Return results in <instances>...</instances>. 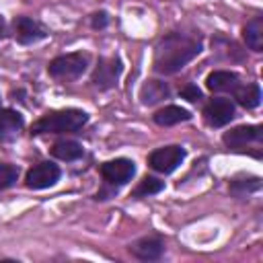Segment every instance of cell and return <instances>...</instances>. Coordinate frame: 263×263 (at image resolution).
Here are the masks:
<instances>
[{"instance_id": "19", "label": "cell", "mask_w": 263, "mask_h": 263, "mask_svg": "<svg viewBox=\"0 0 263 263\" xmlns=\"http://www.w3.org/2000/svg\"><path fill=\"white\" fill-rule=\"evenodd\" d=\"M162 189H164V183H162V181H158L156 177H144V179L136 185V189L132 191V195H134V197H148V195L160 193Z\"/></svg>"}, {"instance_id": "10", "label": "cell", "mask_w": 263, "mask_h": 263, "mask_svg": "<svg viewBox=\"0 0 263 263\" xmlns=\"http://www.w3.org/2000/svg\"><path fill=\"white\" fill-rule=\"evenodd\" d=\"M14 37L18 43H37L41 39L47 37V31L43 29V25H39L37 21L29 18V16H16L14 21Z\"/></svg>"}, {"instance_id": "1", "label": "cell", "mask_w": 263, "mask_h": 263, "mask_svg": "<svg viewBox=\"0 0 263 263\" xmlns=\"http://www.w3.org/2000/svg\"><path fill=\"white\" fill-rule=\"evenodd\" d=\"M201 51V39L191 33L173 31L164 35L154 51V68L160 74H175Z\"/></svg>"}, {"instance_id": "21", "label": "cell", "mask_w": 263, "mask_h": 263, "mask_svg": "<svg viewBox=\"0 0 263 263\" xmlns=\"http://www.w3.org/2000/svg\"><path fill=\"white\" fill-rule=\"evenodd\" d=\"M181 97H183L185 101H189V103H197V101L201 99V90H199L195 84H187V86L181 88Z\"/></svg>"}, {"instance_id": "17", "label": "cell", "mask_w": 263, "mask_h": 263, "mask_svg": "<svg viewBox=\"0 0 263 263\" xmlns=\"http://www.w3.org/2000/svg\"><path fill=\"white\" fill-rule=\"evenodd\" d=\"M51 154H53L55 158H60V160H78V158L84 154V150H82V146H80L78 142L60 140V142L53 144Z\"/></svg>"}, {"instance_id": "7", "label": "cell", "mask_w": 263, "mask_h": 263, "mask_svg": "<svg viewBox=\"0 0 263 263\" xmlns=\"http://www.w3.org/2000/svg\"><path fill=\"white\" fill-rule=\"evenodd\" d=\"M232 117H234V105L230 99H224V97L212 99L203 109V119L212 127H222L230 123Z\"/></svg>"}, {"instance_id": "9", "label": "cell", "mask_w": 263, "mask_h": 263, "mask_svg": "<svg viewBox=\"0 0 263 263\" xmlns=\"http://www.w3.org/2000/svg\"><path fill=\"white\" fill-rule=\"evenodd\" d=\"M58 179H60V168L53 162H39L27 173L25 185L29 189H47L55 185Z\"/></svg>"}, {"instance_id": "14", "label": "cell", "mask_w": 263, "mask_h": 263, "mask_svg": "<svg viewBox=\"0 0 263 263\" xmlns=\"http://www.w3.org/2000/svg\"><path fill=\"white\" fill-rule=\"evenodd\" d=\"M187 119H191V113L187 109L179 107V105H166V107H162V109H158L154 113V121L158 125H162V127L177 125V123L187 121Z\"/></svg>"}, {"instance_id": "12", "label": "cell", "mask_w": 263, "mask_h": 263, "mask_svg": "<svg viewBox=\"0 0 263 263\" xmlns=\"http://www.w3.org/2000/svg\"><path fill=\"white\" fill-rule=\"evenodd\" d=\"M238 76L234 72H228V70H214L212 74H208L205 78V86L212 90V92H234L240 84H238Z\"/></svg>"}, {"instance_id": "4", "label": "cell", "mask_w": 263, "mask_h": 263, "mask_svg": "<svg viewBox=\"0 0 263 263\" xmlns=\"http://www.w3.org/2000/svg\"><path fill=\"white\" fill-rule=\"evenodd\" d=\"M185 158V148L181 146H164V148H156L154 152H150L148 156V164L162 173V175H168L173 173Z\"/></svg>"}, {"instance_id": "11", "label": "cell", "mask_w": 263, "mask_h": 263, "mask_svg": "<svg viewBox=\"0 0 263 263\" xmlns=\"http://www.w3.org/2000/svg\"><path fill=\"white\" fill-rule=\"evenodd\" d=\"M129 251H132L134 257H138V259H142V261H154V259H158V257L162 255L164 245H162V240L156 238V236H144V238L136 240V242L129 247Z\"/></svg>"}, {"instance_id": "6", "label": "cell", "mask_w": 263, "mask_h": 263, "mask_svg": "<svg viewBox=\"0 0 263 263\" xmlns=\"http://www.w3.org/2000/svg\"><path fill=\"white\" fill-rule=\"evenodd\" d=\"M121 70H123V66H121L119 58H101L92 72V84L101 90H107L117 84Z\"/></svg>"}, {"instance_id": "15", "label": "cell", "mask_w": 263, "mask_h": 263, "mask_svg": "<svg viewBox=\"0 0 263 263\" xmlns=\"http://www.w3.org/2000/svg\"><path fill=\"white\" fill-rule=\"evenodd\" d=\"M168 95H171L168 86H166L164 82H160V80H148V82L142 86V90H140V99H142L144 105L160 103V101L166 99Z\"/></svg>"}, {"instance_id": "3", "label": "cell", "mask_w": 263, "mask_h": 263, "mask_svg": "<svg viewBox=\"0 0 263 263\" xmlns=\"http://www.w3.org/2000/svg\"><path fill=\"white\" fill-rule=\"evenodd\" d=\"M86 64H88V58L80 51L64 53L49 62L47 72H49V76H53L58 80H74L86 70Z\"/></svg>"}, {"instance_id": "20", "label": "cell", "mask_w": 263, "mask_h": 263, "mask_svg": "<svg viewBox=\"0 0 263 263\" xmlns=\"http://www.w3.org/2000/svg\"><path fill=\"white\" fill-rule=\"evenodd\" d=\"M18 179V168L8 162H0V189H8L16 183Z\"/></svg>"}, {"instance_id": "2", "label": "cell", "mask_w": 263, "mask_h": 263, "mask_svg": "<svg viewBox=\"0 0 263 263\" xmlns=\"http://www.w3.org/2000/svg\"><path fill=\"white\" fill-rule=\"evenodd\" d=\"M86 121H88V115L80 109L51 111L33 123L31 134H74L82 129Z\"/></svg>"}, {"instance_id": "18", "label": "cell", "mask_w": 263, "mask_h": 263, "mask_svg": "<svg viewBox=\"0 0 263 263\" xmlns=\"http://www.w3.org/2000/svg\"><path fill=\"white\" fill-rule=\"evenodd\" d=\"M236 101L245 107V109H255L261 103V88L259 84H247L242 88H236Z\"/></svg>"}, {"instance_id": "22", "label": "cell", "mask_w": 263, "mask_h": 263, "mask_svg": "<svg viewBox=\"0 0 263 263\" xmlns=\"http://www.w3.org/2000/svg\"><path fill=\"white\" fill-rule=\"evenodd\" d=\"M105 25H107V14L105 12H97L92 16V27L99 29V27H105Z\"/></svg>"}, {"instance_id": "8", "label": "cell", "mask_w": 263, "mask_h": 263, "mask_svg": "<svg viewBox=\"0 0 263 263\" xmlns=\"http://www.w3.org/2000/svg\"><path fill=\"white\" fill-rule=\"evenodd\" d=\"M261 136H263V132L259 125H238V127H232L230 132H226L222 140L232 150H245L249 144H259Z\"/></svg>"}, {"instance_id": "5", "label": "cell", "mask_w": 263, "mask_h": 263, "mask_svg": "<svg viewBox=\"0 0 263 263\" xmlns=\"http://www.w3.org/2000/svg\"><path fill=\"white\" fill-rule=\"evenodd\" d=\"M101 175L105 179V183L117 187V185H125L127 181H132V177L136 175V164L129 158H115V160H107L101 164Z\"/></svg>"}, {"instance_id": "13", "label": "cell", "mask_w": 263, "mask_h": 263, "mask_svg": "<svg viewBox=\"0 0 263 263\" xmlns=\"http://www.w3.org/2000/svg\"><path fill=\"white\" fill-rule=\"evenodd\" d=\"M23 115L14 109H0V140H10L23 129Z\"/></svg>"}, {"instance_id": "23", "label": "cell", "mask_w": 263, "mask_h": 263, "mask_svg": "<svg viewBox=\"0 0 263 263\" xmlns=\"http://www.w3.org/2000/svg\"><path fill=\"white\" fill-rule=\"evenodd\" d=\"M2 35H4V23H2V18H0V39H2Z\"/></svg>"}, {"instance_id": "16", "label": "cell", "mask_w": 263, "mask_h": 263, "mask_svg": "<svg viewBox=\"0 0 263 263\" xmlns=\"http://www.w3.org/2000/svg\"><path fill=\"white\" fill-rule=\"evenodd\" d=\"M245 41L253 51H261L263 49V18L255 16L247 23L245 27Z\"/></svg>"}]
</instances>
